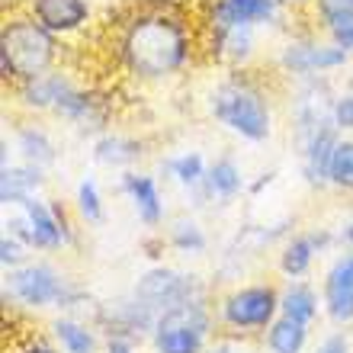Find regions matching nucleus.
Here are the masks:
<instances>
[{
  "label": "nucleus",
  "mask_w": 353,
  "mask_h": 353,
  "mask_svg": "<svg viewBox=\"0 0 353 353\" xmlns=\"http://www.w3.org/2000/svg\"><path fill=\"white\" fill-rule=\"evenodd\" d=\"M122 68L139 81H168L190 65L196 36L174 7H141L119 23L116 39Z\"/></svg>",
  "instance_id": "obj_1"
},
{
  "label": "nucleus",
  "mask_w": 353,
  "mask_h": 353,
  "mask_svg": "<svg viewBox=\"0 0 353 353\" xmlns=\"http://www.w3.org/2000/svg\"><path fill=\"white\" fill-rule=\"evenodd\" d=\"M58 61V36H52L42 23H36V17L13 13L3 19L0 29V71L3 81L13 84H26L39 74L55 71Z\"/></svg>",
  "instance_id": "obj_2"
},
{
  "label": "nucleus",
  "mask_w": 353,
  "mask_h": 353,
  "mask_svg": "<svg viewBox=\"0 0 353 353\" xmlns=\"http://www.w3.org/2000/svg\"><path fill=\"white\" fill-rule=\"evenodd\" d=\"M209 112L219 125L244 141H270L273 135V106L261 84L251 77H228L209 93Z\"/></svg>",
  "instance_id": "obj_3"
},
{
  "label": "nucleus",
  "mask_w": 353,
  "mask_h": 353,
  "mask_svg": "<svg viewBox=\"0 0 353 353\" xmlns=\"http://www.w3.org/2000/svg\"><path fill=\"white\" fill-rule=\"evenodd\" d=\"M3 296L13 299L23 308H61V312H74L87 299V292L77 286L74 279L58 273L52 263H23V267L10 270L7 283H3Z\"/></svg>",
  "instance_id": "obj_4"
},
{
  "label": "nucleus",
  "mask_w": 353,
  "mask_h": 353,
  "mask_svg": "<svg viewBox=\"0 0 353 353\" xmlns=\"http://www.w3.org/2000/svg\"><path fill=\"white\" fill-rule=\"evenodd\" d=\"M209 331H212V312L205 299H193L158 318L151 331V347L154 353H205Z\"/></svg>",
  "instance_id": "obj_5"
},
{
  "label": "nucleus",
  "mask_w": 353,
  "mask_h": 353,
  "mask_svg": "<svg viewBox=\"0 0 353 353\" xmlns=\"http://www.w3.org/2000/svg\"><path fill=\"white\" fill-rule=\"evenodd\" d=\"M279 318V289L273 283L238 286L219 302V321L234 334H267Z\"/></svg>",
  "instance_id": "obj_6"
},
{
  "label": "nucleus",
  "mask_w": 353,
  "mask_h": 353,
  "mask_svg": "<svg viewBox=\"0 0 353 353\" xmlns=\"http://www.w3.org/2000/svg\"><path fill=\"white\" fill-rule=\"evenodd\" d=\"M17 215L7 222L10 234L19 238L26 248H36V251H61L68 241H71V232L65 225V212L58 205L42 203L39 196L26 199V203L13 205Z\"/></svg>",
  "instance_id": "obj_7"
},
{
  "label": "nucleus",
  "mask_w": 353,
  "mask_h": 353,
  "mask_svg": "<svg viewBox=\"0 0 353 353\" xmlns=\"http://www.w3.org/2000/svg\"><path fill=\"white\" fill-rule=\"evenodd\" d=\"M132 292L148 308H154L158 318L164 312H170V308L183 305V302L205 299V286L199 283V276L180 273V270H170V267H151L148 273H141Z\"/></svg>",
  "instance_id": "obj_8"
},
{
  "label": "nucleus",
  "mask_w": 353,
  "mask_h": 353,
  "mask_svg": "<svg viewBox=\"0 0 353 353\" xmlns=\"http://www.w3.org/2000/svg\"><path fill=\"white\" fill-rule=\"evenodd\" d=\"M350 55L344 48H337L331 39H289L286 46L279 48L276 65L286 71V74H327V71H337V68H347Z\"/></svg>",
  "instance_id": "obj_9"
},
{
  "label": "nucleus",
  "mask_w": 353,
  "mask_h": 353,
  "mask_svg": "<svg viewBox=\"0 0 353 353\" xmlns=\"http://www.w3.org/2000/svg\"><path fill=\"white\" fill-rule=\"evenodd\" d=\"M283 0H209L205 3L203 29L209 32H222L232 26H273L279 19Z\"/></svg>",
  "instance_id": "obj_10"
},
{
  "label": "nucleus",
  "mask_w": 353,
  "mask_h": 353,
  "mask_svg": "<svg viewBox=\"0 0 353 353\" xmlns=\"http://www.w3.org/2000/svg\"><path fill=\"white\" fill-rule=\"evenodd\" d=\"M321 305L334 325L353 321V251L341 254L321 279Z\"/></svg>",
  "instance_id": "obj_11"
},
{
  "label": "nucleus",
  "mask_w": 353,
  "mask_h": 353,
  "mask_svg": "<svg viewBox=\"0 0 353 353\" xmlns=\"http://www.w3.org/2000/svg\"><path fill=\"white\" fill-rule=\"evenodd\" d=\"M26 13L52 36H71L90 23V3L87 0H26Z\"/></svg>",
  "instance_id": "obj_12"
},
{
  "label": "nucleus",
  "mask_w": 353,
  "mask_h": 353,
  "mask_svg": "<svg viewBox=\"0 0 353 353\" xmlns=\"http://www.w3.org/2000/svg\"><path fill=\"white\" fill-rule=\"evenodd\" d=\"M337 129L334 122H325V125H318L305 141H302V176H305L308 186H315V190H325L331 186L327 180V168H331V154H334V145H337Z\"/></svg>",
  "instance_id": "obj_13"
},
{
  "label": "nucleus",
  "mask_w": 353,
  "mask_h": 353,
  "mask_svg": "<svg viewBox=\"0 0 353 353\" xmlns=\"http://www.w3.org/2000/svg\"><path fill=\"white\" fill-rule=\"evenodd\" d=\"M74 87V81L65 74V71H48V74H39L26 84H17V97L19 103L32 112H55V106L65 100V93Z\"/></svg>",
  "instance_id": "obj_14"
},
{
  "label": "nucleus",
  "mask_w": 353,
  "mask_h": 353,
  "mask_svg": "<svg viewBox=\"0 0 353 353\" xmlns=\"http://www.w3.org/2000/svg\"><path fill=\"white\" fill-rule=\"evenodd\" d=\"M122 193L132 199V209L148 228H158L164 222V199H161V190L154 183V176L148 174H135V170H125L122 174Z\"/></svg>",
  "instance_id": "obj_15"
},
{
  "label": "nucleus",
  "mask_w": 353,
  "mask_h": 353,
  "mask_svg": "<svg viewBox=\"0 0 353 353\" xmlns=\"http://www.w3.org/2000/svg\"><path fill=\"white\" fill-rule=\"evenodd\" d=\"M337 241L334 234L327 232H305V234H296L292 241H286L283 254H279V273L286 279H299L305 276L312 263H315V254L325 248V244Z\"/></svg>",
  "instance_id": "obj_16"
},
{
  "label": "nucleus",
  "mask_w": 353,
  "mask_h": 353,
  "mask_svg": "<svg viewBox=\"0 0 353 353\" xmlns=\"http://www.w3.org/2000/svg\"><path fill=\"white\" fill-rule=\"evenodd\" d=\"M254 32L257 29H251V26H232V29H222V32H209L205 42L212 48L215 61L232 65V68H244L254 58V46H257Z\"/></svg>",
  "instance_id": "obj_17"
},
{
  "label": "nucleus",
  "mask_w": 353,
  "mask_h": 353,
  "mask_svg": "<svg viewBox=\"0 0 353 353\" xmlns=\"http://www.w3.org/2000/svg\"><path fill=\"white\" fill-rule=\"evenodd\" d=\"M46 176H42V168L36 164H3L0 170V203L3 205H19L32 199V196L42 190Z\"/></svg>",
  "instance_id": "obj_18"
},
{
  "label": "nucleus",
  "mask_w": 353,
  "mask_h": 353,
  "mask_svg": "<svg viewBox=\"0 0 353 353\" xmlns=\"http://www.w3.org/2000/svg\"><path fill=\"white\" fill-rule=\"evenodd\" d=\"M321 299H318L315 286H308L302 279H289V286L279 292V315L296 318L302 325H312L321 312Z\"/></svg>",
  "instance_id": "obj_19"
},
{
  "label": "nucleus",
  "mask_w": 353,
  "mask_h": 353,
  "mask_svg": "<svg viewBox=\"0 0 353 353\" xmlns=\"http://www.w3.org/2000/svg\"><path fill=\"white\" fill-rule=\"evenodd\" d=\"M52 337L65 353H97L100 350V337L87 321L74 315H61L52 321Z\"/></svg>",
  "instance_id": "obj_20"
},
{
  "label": "nucleus",
  "mask_w": 353,
  "mask_h": 353,
  "mask_svg": "<svg viewBox=\"0 0 353 353\" xmlns=\"http://www.w3.org/2000/svg\"><path fill=\"white\" fill-rule=\"evenodd\" d=\"M13 145H17V151L23 154V161L26 164H36V168H52L58 161V148L55 141H52V135H48L42 125H19L17 135H13Z\"/></svg>",
  "instance_id": "obj_21"
},
{
  "label": "nucleus",
  "mask_w": 353,
  "mask_h": 353,
  "mask_svg": "<svg viewBox=\"0 0 353 353\" xmlns=\"http://www.w3.org/2000/svg\"><path fill=\"white\" fill-rule=\"evenodd\" d=\"M205 193L212 196V199H222V203H232L234 196L244 190V174L238 168V161L234 158H219L209 164V174H205Z\"/></svg>",
  "instance_id": "obj_22"
},
{
  "label": "nucleus",
  "mask_w": 353,
  "mask_h": 353,
  "mask_svg": "<svg viewBox=\"0 0 353 353\" xmlns=\"http://www.w3.org/2000/svg\"><path fill=\"white\" fill-rule=\"evenodd\" d=\"M263 341H267L270 353H302L308 344V325H302L296 318L279 315L276 321L267 327Z\"/></svg>",
  "instance_id": "obj_23"
},
{
  "label": "nucleus",
  "mask_w": 353,
  "mask_h": 353,
  "mask_svg": "<svg viewBox=\"0 0 353 353\" xmlns=\"http://www.w3.org/2000/svg\"><path fill=\"white\" fill-rule=\"evenodd\" d=\"M141 158V145L135 139H125V135H103L93 145V161L97 164H106V168H129Z\"/></svg>",
  "instance_id": "obj_24"
},
{
  "label": "nucleus",
  "mask_w": 353,
  "mask_h": 353,
  "mask_svg": "<svg viewBox=\"0 0 353 353\" xmlns=\"http://www.w3.org/2000/svg\"><path fill=\"white\" fill-rule=\"evenodd\" d=\"M168 170L183 190H199V186L205 183V174H209V168H205V161L199 151H183V154L170 158Z\"/></svg>",
  "instance_id": "obj_25"
},
{
  "label": "nucleus",
  "mask_w": 353,
  "mask_h": 353,
  "mask_svg": "<svg viewBox=\"0 0 353 353\" xmlns=\"http://www.w3.org/2000/svg\"><path fill=\"white\" fill-rule=\"evenodd\" d=\"M327 180H331L334 190L353 193V139H337L331 168H327Z\"/></svg>",
  "instance_id": "obj_26"
},
{
  "label": "nucleus",
  "mask_w": 353,
  "mask_h": 353,
  "mask_svg": "<svg viewBox=\"0 0 353 353\" xmlns=\"http://www.w3.org/2000/svg\"><path fill=\"white\" fill-rule=\"evenodd\" d=\"M168 241H170V248H176L180 254H203L205 244H209L203 228H199L193 219H174V222H170V232H168Z\"/></svg>",
  "instance_id": "obj_27"
},
{
  "label": "nucleus",
  "mask_w": 353,
  "mask_h": 353,
  "mask_svg": "<svg viewBox=\"0 0 353 353\" xmlns=\"http://www.w3.org/2000/svg\"><path fill=\"white\" fill-rule=\"evenodd\" d=\"M77 215L84 219L87 225H100L103 222V199H100V186H97V180H81L77 183Z\"/></svg>",
  "instance_id": "obj_28"
},
{
  "label": "nucleus",
  "mask_w": 353,
  "mask_h": 353,
  "mask_svg": "<svg viewBox=\"0 0 353 353\" xmlns=\"http://www.w3.org/2000/svg\"><path fill=\"white\" fill-rule=\"evenodd\" d=\"M312 17H315V23L321 29H327L331 23H337V19L353 17V0H315Z\"/></svg>",
  "instance_id": "obj_29"
},
{
  "label": "nucleus",
  "mask_w": 353,
  "mask_h": 353,
  "mask_svg": "<svg viewBox=\"0 0 353 353\" xmlns=\"http://www.w3.org/2000/svg\"><path fill=\"white\" fill-rule=\"evenodd\" d=\"M0 263H3V270H17L26 263V244L19 241V238H13V234H3L0 238Z\"/></svg>",
  "instance_id": "obj_30"
},
{
  "label": "nucleus",
  "mask_w": 353,
  "mask_h": 353,
  "mask_svg": "<svg viewBox=\"0 0 353 353\" xmlns=\"http://www.w3.org/2000/svg\"><path fill=\"white\" fill-rule=\"evenodd\" d=\"M331 122H334L337 132H353V90L347 87L341 97H334V106H331Z\"/></svg>",
  "instance_id": "obj_31"
},
{
  "label": "nucleus",
  "mask_w": 353,
  "mask_h": 353,
  "mask_svg": "<svg viewBox=\"0 0 353 353\" xmlns=\"http://www.w3.org/2000/svg\"><path fill=\"white\" fill-rule=\"evenodd\" d=\"M325 36L331 39V42H334L337 48H344L347 55H353V17L331 23V26L325 29Z\"/></svg>",
  "instance_id": "obj_32"
},
{
  "label": "nucleus",
  "mask_w": 353,
  "mask_h": 353,
  "mask_svg": "<svg viewBox=\"0 0 353 353\" xmlns=\"http://www.w3.org/2000/svg\"><path fill=\"white\" fill-rule=\"evenodd\" d=\"M13 353H65V350L52 344V341H46V337H26Z\"/></svg>",
  "instance_id": "obj_33"
},
{
  "label": "nucleus",
  "mask_w": 353,
  "mask_h": 353,
  "mask_svg": "<svg viewBox=\"0 0 353 353\" xmlns=\"http://www.w3.org/2000/svg\"><path fill=\"white\" fill-rule=\"evenodd\" d=\"M315 353H350V341L344 334H327Z\"/></svg>",
  "instance_id": "obj_34"
},
{
  "label": "nucleus",
  "mask_w": 353,
  "mask_h": 353,
  "mask_svg": "<svg viewBox=\"0 0 353 353\" xmlns=\"http://www.w3.org/2000/svg\"><path fill=\"white\" fill-rule=\"evenodd\" d=\"M106 353H135V341H129V337H110L106 341Z\"/></svg>",
  "instance_id": "obj_35"
},
{
  "label": "nucleus",
  "mask_w": 353,
  "mask_h": 353,
  "mask_svg": "<svg viewBox=\"0 0 353 353\" xmlns=\"http://www.w3.org/2000/svg\"><path fill=\"white\" fill-rule=\"evenodd\" d=\"M334 238H337L341 244H350V248H353V219H350V222L341 225V232H337Z\"/></svg>",
  "instance_id": "obj_36"
},
{
  "label": "nucleus",
  "mask_w": 353,
  "mask_h": 353,
  "mask_svg": "<svg viewBox=\"0 0 353 353\" xmlns=\"http://www.w3.org/2000/svg\"><path fill=\"white\" fill-rule=\"evenodd\" d=\"M308 3L315 7V0H283V7H308Z\"/></svg>",
  "instance_id": "obj_37"
},
{
  "label": "nucleus",
  "mask_w": 353,
  "mask_h": 353,
  "mask_svg": "<svg viewBox=\"0 0 353 353\" xmlns=\"http://www.w3.org/2000/svg\"><path fill=\"white\" fill-rule=\"evenodd\" d=\"M205 353H232V344H215V347H209Z\"/></svg>",
  "instance_id": "obj_38"
}]
</instances>
